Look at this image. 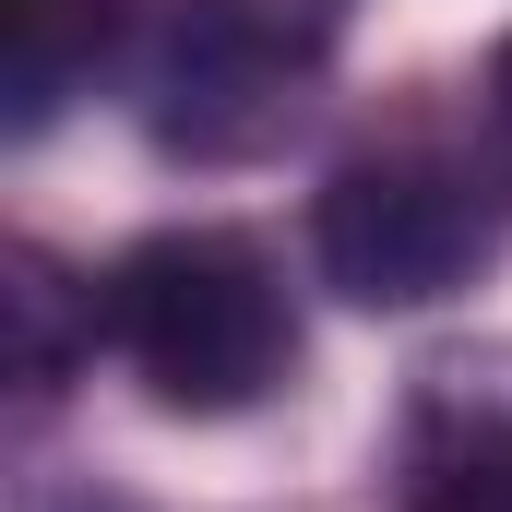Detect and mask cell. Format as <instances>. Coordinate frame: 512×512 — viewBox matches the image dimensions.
I'll return each mask as SVG.
<instances>
[{
  "label": "cell",
  "mask_w": 512,
  "mask_h": 512,
  "mask_svg": "<svg viewBox=\"0 0 512 512\" xmlns=\"http://www.w3.org/2000/svg\"><path fill=\"white\" fill-rule=\"evenodd\" d=\"M405 512H512V405H429L405 441Z\"/></svg>",
  "instance_id": "5"
},
{
  "label": "cell",
  "mask_w": 512,
  "mask_h": 512,
  "mask_svg": "<svg viewBox=\"0 0 512 512\" xmlns=\"http://www.w3.org/2000/svg\"><path fill=\"white\" fill-rule=\"evenodd\" d=\"M310 251L322 274L358 298V310H429L453 286H477L501 251V203L465 155L441 143H382L358 167H334L322 215H310Z\"/></svg>",
  "instance_id": "3"
},
{
  "label": "cell",
  "mask_w": 512,
  "mask_h": 512,
  "mask_svg": "<svg viewBox=\"0 0 512 512\" xmlns=\"http://www.w3.org/2000/svg\"><path fill=\"white\" fill-rule=\"evenodd\" d=\"M96 334L131 358V382L179 417H239L298 370V310L274 286L262 239L239 227H167L96 286Z\"/></svg>",
  "instance_id": "1"
},
{
  "label": "cell",
  "mask_w": 512,
  "mask_h": 512,
  "mask_svg": "<svg viewBox=\"0 0 512 512\" xmlns=\"http://www.w3.org/2000/svg\"><path fill=\"white\" fill-rule=\"evenodd\" d=\"M12 322H24V393H60V274L36 251H12Z\"/></svg>",
  "instance_id": "6"
},
{
  "label": "cell",
  "mask_w": 512,
  "mask_h": 512,
  "mask_svg": "<svg viewBox=\"0 0 512 512\" xmlns=\"http://www.w3.org/2000/svg\"><path fill=\"white\" fill-rule=\"evenodd\" d=\"M489 155H501V179H512V48L489 60Z\"/></svg>",
  "instance_id": "7"
},
{
  "label": "cell",
  "mask_w": 512,
  "mask_h": 512,
  "mask_svg": "<svg viewBox=\"0 0 512 512\" xmlns=\"http://www.w3.org/2000/svg\"><path fill=\"white\" fill-rule=\"evenodd\" d=\"M358 0H167L143 48V120L191 167L274 155L310 120Z\"/></svg>",
  "instance_id": "2"
},
{
  "label": "cell",
  "mask_w": 512,
  "mask_h": 512,
  "mask_svg": "<svg viewBox=\"0 0 512 512\" xmlns=\"http://www.w3.org/2000/svg\"><path fill=\"white\" fill-rule=\"evenodd\" d=\"M120 0H0V96H12V131L60 120V96L96 72Z\"/></svg>",
  "instance_id": "4"
}]
</instances>
